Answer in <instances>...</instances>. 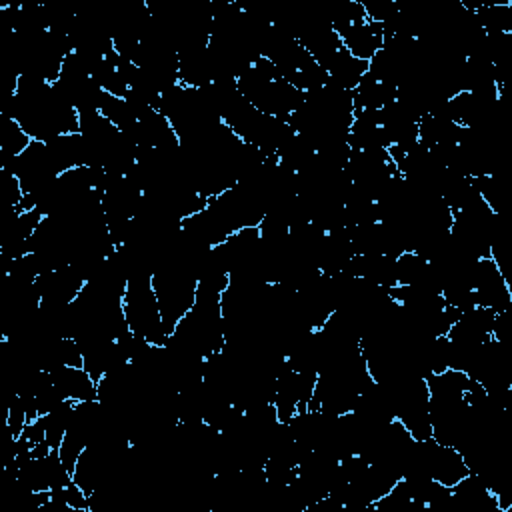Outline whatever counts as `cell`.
Segmentation results:
<instances>
[{"instance_id":"1","label":"cell","mask_w":512,"mask_h":512,"mask_svg":"<svg viewBox=\"0 0 512 512\" xmlns=\"http://www.w3.org/2000/svg\"><path fill=\"white\" fill-rule=\"evenodd\" d=\"M342 46L358 60L370 62L384 46V30L378 22H362L340 34Z\"/></svg>"}]
</instances>
